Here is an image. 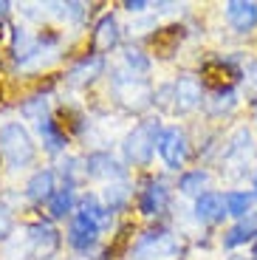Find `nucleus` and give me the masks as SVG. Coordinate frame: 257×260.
Returning a JSON list of instances; mask_svg holds the SVG:
<instances>
[{"instance_id": "nucleus-27", "label": "nucleus", "mask_w": 257, "mask_h": 260, "mask_svg": "<svg viewBox=\"0 0 257 260\" xmlns=\"http://www.w3.org/2000/svg\"><path fill=\"white\" fill-rule=\"evenodd\" d=\"M147 6H150V3H144V0H127V3H124V9H127V12H133V14L144 12Z\"/></svg>"}, {"instance_id": "nucleus-11", "label": "nucleus", "mask_w": 257, "mask_h": 260, "mask_svg": "<svg viewBox=\"0 0 257 260\" xmlns=\"http://www.w3.org/2000/svg\"><path fill=\"white\" fill-rule=\"evenodd\" d=\"M167 204H170V189H167V184L161 181V178L150 181L147 187L139 192V212L147 215V218L161 215L164 209H167Z\"/></svg>"}, {"instance_id": "nucleus-16", "label": "nucleus", "mask_w": 257, "mask_h": 260, "mask_svg": "<svg viewBox=\"0 0 257 260\" xmlns=\"http://www.w3.org/2000/svg\"><path fill=\"white\" fill-rule=\"evenodd\" d=\"M246 241H257V212L240 218L229 232L223 235V246L226 249H235V246H243Z\"/></svg>"}, {"instance_id": "nucleus-3", "label": "nucleus", "mask_w": 257, "mask_h": 260, "mask_svg": "<svg viewBox=\"0 0 257 260\" xmlns=\"http://www.w3.org/2000/svg\"><path fill=\"white\" fill-rule=\"evenodd\" d=\"M37 147H34L28 130L20 122H9L0 127V158L6 161L9 170H23L34 161Z\"/></svg>"}, {"instance_id": "nucleus-20", "label": "nucleus", "mask_w": 257, "mask_h": 260, "mask_svg": "<svg viewBox=\"0 0 257 260\" xmlns=\"http://www.w3.org/2000/svg\"><path fill=\"white\" fill-rule=\"evenodd\" d=\"M226 198V212L232 215V218H246V215H251V204H254V192H246V189H232V192L223 195Z\"/></svg>"}, {"instance_id": "nucleus-19", "label": "nucleus", "mask_w": 257, "mask_h": 260, "mask_svg": "<svg viewBox=\"0 0 257 260\" xmlns=\"http://www.w3.org/2000/svg\"><path fill=\"white\" fill-rule=\"evenodd\" d=\"M74 204H77L74 187L71 184H62V187L51 195V201H48V215H51L54 221H59L65 215H74Z\"/></svg>"}, {"instance_id": "nucleus-5", "label": "nucleus", "mask_w": 257, "mask_h": 260, "mask_svg": "<svg viewBox=\"0 0 257 260\" xmlns=\"http://www.w3.org/2000/svg\"><path fill=\"white\" fill-rule=\"evenodd\" d=\"M136 260H178L181 243L173 232H147L133 249Z\"/></svg>"}, {"instance_id": "nucleus-10", "label": "nucleus", "mask_w": 257, "mask_h": 260, "mask_svg": "<svg viewBox=\"0 0 257 260\" xmlns=\"http://www.w3.org/2000/svg\"><path fill=\"white\" fill-rule=\"evenodd\" d=\"M226 23L232 26V31L249 34L257 28V3H246V0H229L226 3Z\"/></svg>"}, {"instance_id": "nucleus-31", "label": "nucleus", "mask_w": 257, "mask_h": 260, "mask_svg": "<svg viewBox=\"0 0 257 260\" xmlns=\"http://www.w3.org/2000/svg\"><path fill=\"white\" fill-rule=\"evenodd\" d=\"M251 192H254V201H257V176H254V189H251Z\"/></svg>"}, {"instance_id": "nucleus-25", "label": "nucleus", "mask_w": 257, "mask_h": 260, "mask_svg": "<svg viewBox=\"0 0 257 260\" xmlns=\"http://www.w3.org/2000/svg\"><path fill=\"white\" fill-rule=\"evenodd\" d=\"M127 198H130V187L124 181H116V184H108V187H105V207H108L110 212L122 209L124 204H127Z\"/></svg>"}, {"instance_id": "nucleus-6", "label": "nucleus", "mask_w": 257, "mask_h": 260, "mask_svg": "<svg viewBox=\"0 0 257 260\" xmlns=\"http://www.w3.org/2000/svg\"><path fill=\"white\" fill-rule=\"evenodd\" d=\"M59 232L48 221H34L26 229V252L31 260H51L59 252Z\"/></svg>"}, {"instance_id": "nucleus-21", "label": "nucleus", "mask_w": 257, "mask_h": 260, "mask_svg": "<svg viewBox=\"0 0 257 260\" xmlns=\"http://www.w3.org/2000/svg\"><path fill=\"white\" fill-rule=\"evenodd\" d=\"M20 116L26 119V122L43 124L45 119H48V96H45V93H37V96H31V99H23Z\"/></svg>"}, {"instance_id": "nucleus-9", "label": "nucleus", "mask_w": 257, "mask_h": 260, "mask_svg": "<svg viewBox=\"0 0 257 260\" xmlns=\"http://www.w3.org/2000/svg\"><path fill=\"white\" fill-rule=\"evenodd\" d=\"M119 20L116 14H102L99 23L93 26V34H90V54H97V57H105L108 51H113L119 46Z\"/></svg>"}, {"instance_id": "nucleus-26", "label": "nucleus", "mask_w": 257, "mask_h": 260, "mask_svg": "<svg viewBox=\"0 0 257 260\" xmlns=\"http://www.w3.org/2000/svg\"><path fill=\"white\" fill-rule=\"evenodd\" d=\"M12 232H14V215L0 204V241H9Z\"/></svg>"}, {"instance_id": "nucleus-24", "label": "nucleus", "mask_w": 257, "mask_h": 260, "mask_svg": "<svg viewBox=\"0 0 257 260\" xmlns=\"http://www.w3.org/2000/svg\"><path fill=\"white\" fill-rule=\"evenodd\" d=\"M122 62H124V71L127 74H136V77H144L150 71V57L139 48H127L122 54Z\"/></svg>"}, {"instance_id": "nucleus-13", "label": "nucleus", "mask_w": 257, "mask_h": 260, "mask_svg": "<svg viewBox=\"0 0 257 260\" xmlns=\"http://www.w3.org/2000/svg\"><path fill=\"white\" fill-rule=\"evenodd\" d=\"M226 198L220 192H204L201 198H195V218L201 223H220L226 218Z\"/></svg>"}, {"instance_id": "nucleus-7", "label": "nucleus", "mask_w": 257, "mask_h": 260, "mask_svg": "<svg viewBox=\"0 0 257 260\" xmlns=\"http://www.w3.org/2000/svg\"><path fill=\"white\" fill-rule=\"evenodd\" d=\"M158 156L161 161L167 164L170 170H181L186 161V156H189V142H186V133L178 127V124H173V127H164L158 133Z\"/></svg>"}, {"instance_id": "nucleus-4", "label": "nucleus", "mask_w": 257, "mask_h": 260, "mask_svg": "<svg viewBox=\"0 0 257 260\" xmlns=\"http://www.w3.org/2000/svg\"><path fill=\"white\" fill-rule=\"evenodd\" d=\"M161 130L164 127L158 124V119H144V122L136 124L127 136H124V144H122L124 161L133 164V167H147L153 153H155V147H158Z\"/></svg>"}, {"instance_id": "nucleus-30", "label": "nucleus", "mask_w": 257, "mask_h": 260, "mask_svg": "<svg viewBox=\"0 0 257 260\" xmlns=\"http://www.w3.org/2000/svg\"><path fill=\"white\" fill-rule=\"evenodd\" d=\"M251 260H257V241H254V249H251Z\"/></svg>"}, {"instance_id": "nucleus-1", "label": "nucleus", "mask_w": 257, "mask_h": 260, "mask_svg": "<svg viewBox=\"0 0 257 260\" xmlns=\"http://www.w3.org/2000/svg\"><path fill=\"white\" fill-rule=\"evenodd\" d=\"M204 102V79L195 74H184L173 85H161L155 91V105L170 113H189Z\"/></svg>"}, {"instance_id": "nucleus-17", "label": "nucleus", "mask_w": 257, "mask_h": 260, "mask_svg": "<svg viewBox=\"0 0 257 260\" xmlns=\"http://www.w3.org/2000/svg\"><path fill=\"white\" fill-rule=\"evenodd\" d=\"M40 136H43V144L48 153H62L65 144H68V133H65V127H59V122H54L51 116L45 119L43 124H37Z\"/></svg>"}, {"instance_id": "nucleus-23", "label": "nucleus", "mask_w": 257, "mask_h": 260, "mask_svg": "<svg viewBox=\"0 0 257 260\" xmlns=\"http://www.w3.org/2000/svg\"><path fill=\"white\" fill-rule=\"evenodd\" d=\"M82 212H88L102 229L110 226V221H113V212L105 207V201H99L97 195H85V198H82Z\"/></svg>"}, {"instance_id": "nucleus-14", "label": "nucleus", "mask_w": 257, "mask_h": 260, "mask_svg": "<svg viewBox=\"0 0 257 260\" xmlns=\"http://www.w3.org/2000/svg\"><path fill=\"white\" fill-rule=\"evenodd\" d=\"M82 170H85L88 178H119V181L124 178V167L116 161L110 153H90V156L85 158Z\"/></svg>"}, {"instance_id": "nucleus-8", "label": "nucleus", "mask_w": 257, "mask_h": 260, "mask_svg": "<svg viewBox=\"0 0 257 260\" xmlns=\"http://www.w3.org/2000/svg\"><path fill=\"white\" fill-rule=\"evenodd\" d=\"M99 232H102V226H99L88 212L77 209V212L71 215V223H68V243H71L77 252H88V249L97 246Z\"/></svg>"}, {"instance_id": "nucleus-22", "label": "nucleus", "mask_w": 257, "mask_h": 260, "mask_svg": "<svg viewBox=\"0 0 257 260\" xmlns=\"http://www.w3.org/2000/svg\"><path fill=\"white\" fill-rule=\"evenodd\" d=\"M209 173L206 170H189V173H184V176L178 178V189L184 195H204V192H209Z\"/></svg>"}, {"instance_id": "nucleus-18", "label": "nucleus", "mask_w": 257, "mask_h": 260, "mask_svg": "<svg viewBox=\"0 0 257 260\" xmlns=\"http://www.w3.org/2000/svg\"><path fill=\"white\" fill-rule=\"evenodd\" d=\"M206 105V113H212V116H223V113H229L235 105H238V93H235V88L232 85H223V88H215L212 96L204 99Z\"/></svg>"}, {"instance_id": "nucleus-2", "label": "nucleus", "mask_w": 257, "mask_h": 260, "mask_svg": "<svg viewBox=\"0 0 257 260\" xmlns=\"http://www.w3.org/2000/svg\"><path fill=\"white\" fill-rule=\"evenodd\" d=\"M110 91H113L116 105L130 113H142L155 102V91L150 85V79L136 77V74H127V71H113Z\"/></svg>"}, {"instance_id": "nucleus-15", "label": "nucleus", "mask_w": 257, "mask_h": 260, "mask_svg": "<svg viewBox=\"0 0 257 260\" xmlns=\"http://www.w3.org/2000/svg\"><path fill=\"white\" fill-rule=\"evenodd\" d=\"M54 170L51 167H43V170H37L31 178H28V184H26V198L31 204H48L51 201V195L57 192V187H54Z\"/></svg>"}, {"instance_id": "nucleus-29", "label": "nucleus", "mask_w": 257, "mask_h": 260, "mask_svg": "<svg viewBox=\"0 0 257 260\" xmlns=\"http://www.w3.org/2000/svg\"><path fill=\"white\" fill-rule=\"evenodd\" d=\"M68 260H99V257H90L88 252H79V254H74V257H68Z\"/></svg>"}, {"instance_id": "nucleus-12", "label": "nucleus", "mask_w": 257, "mask_h": 260, "mask_svg": "<svg viewBox=\"0 0 257 260\" xmlns=\"http://www.w3.org/2000/svg\"><path fill=\"white\" fill-rule=\"evenodd\" d=\"M102 71H105V57H97V54H85V57H79L77 62L68 68L65 79H68L74 88H85V85H90Z\"/></svg>"}, {"instance_id": "nucleus-28", "label": "nucleus", "mask_w": 257, "mask_h": 260, "mask_svg": "<svg viewBox=\"0 0 257 260\" xmlns=\"http://www.w3.org/2000/svg\"><path fill=\"white\" fill-rule=\"evenodd\" d=\"M9 12H12V3H9V0H0V20L6 17Z\"/></svg>"}]
</instances>
